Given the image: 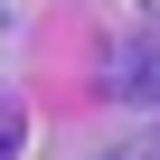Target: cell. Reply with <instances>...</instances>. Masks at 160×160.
Instances as JSON below:
<instances>
[{
    "label": "cell",
    "instance_id": "obj_1",
    "mask_svg": "<svg viewBox=\"0 0 160 160\" xmlns=\"http://www.w3.org/2000/svg\"><path fill=\"white\" fill-rule=\"evenodd\" d=\"M10 141H19V113H10V104H0V151H10Z\"/></svg>",
    "mask_w": 160,
    "mask_h": 160
}]
</instances>
